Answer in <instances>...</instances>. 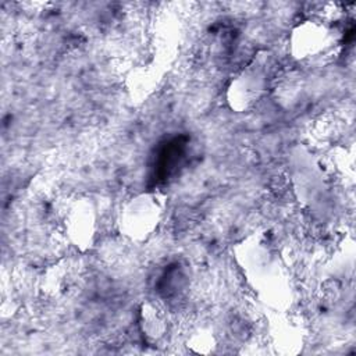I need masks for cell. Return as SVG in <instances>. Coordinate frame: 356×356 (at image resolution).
<instances>
[{
  "label": "cell",
  "instance_id": "obj_1",
  "mask_svg": "<svg viewBox=\"0 0 356 356\" xmlns=\"http://www.w3.org/2000/svg\"><path fill=\"white\" fill-rule=\"evenodd\" d=\"M160 214V206L154 197L143 196L135 200L125 213V225L131 232L136 235H146L157 224Z\"/></svg>",
  "mask_w": 356,
  "mask_h": 356
},
{
  "label": "cell",
  "instance_id": "obj_2",
  "mask_svg": "<svg viewBox=\"0 0 356 356\" xmlns=\"http://www.w3.org/2000/svg\"><path fill=\"white\" fill-rule=\"evenodd\" d=\"M299 38L295 44L299 46L300 51L305 53V57L317 56L320 51H324L328 46L330 33L325 32V28L320 24H305L299 28Z\"/></svg>",
  "mask_w": 356,
  "mask_h": 356
}]
</instances>
